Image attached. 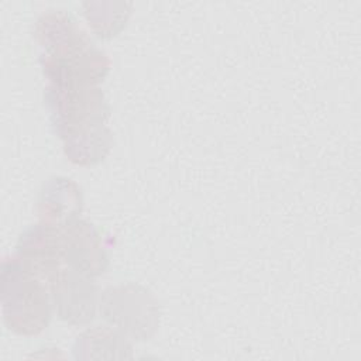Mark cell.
Wrapping results in <instances>:
<instances>
[{
	"label": "cell",
	"mask_w": 361,
	"mask_h": 361,
	"mask_svg": "<svg viewBox=\"0 0 361 361\" xmlns=\"http://www.w3.org/2000/svg\"><path fill=\"white\" fill-rule=\"evenodd\" d=\"M63 261L69 268L94 278L102 275L109 264L96 228L78 217H73L59 227Z\"/></svg>",
	"instance_id": "obj_5"
},
{
	"label": "cell",
	"mask_w": 361,
	"mask_h": 361,
	"mask_svg": "<svg viewBox=\"0 0 361 361\" xmlns=\"http://www.w3.org/2000/svg\"><path fill=\"white\" fill-rule=\"evenodd\" d=\"M1 310L6 326L24 336L41 333L51 319L48 286L16 257L1 262Z\"/></svg>",
	"instance_id": "obj_1"
},
{
	"label": "cell",
	"mask_w": 361,
	"mask_h": 361,
	"mask_svg": "<svg viewBox=\"0 0 361 361\" xmlns=\"http://www.w3.org/2000/svg\"><path fill=\"white\" fill-rule=\"evenodd\" d=\"M48 289L61 320L69 324H86L94 319L97 289L93 278L72 268L61 269L51 281Z\"/></svg>",
	"instance_id": "obj_3"
},
{
	"label": "cell",
	"mask_w": 361,
	"mask_h": 361,
	"mask_svg": "<svg viewBox=\"0 0 361 361\" xmlns=\"http://www.w3.org/2000/svg\"><path fill=\"white\" fill-rule=\"evenodd\" d=\"M100 313L121 334L134 340L148 338L158 324L155 299L134 283L107 288L100 298Z\"/></svg>",
	"instance_id": "obj_2"
},
{
	"label": "cell",
	"mask_w": 361,
	"mask_h": 361,
	"mask_svg": "<svg viewBox=\"0 0 361 361\" xmlns=\"http://www.w3.org/2000/svg\"><path fill=\"white\" fill-rule=\"evenodd\" d=\"M130 344L120 331L96 327L83 331L75 344V355L79 357L85 351L83 358H130Z\"/></svg>",
	"instance_id": "obj_6"
},
{
	"label": "cell",
	"mask_w": 361,
	"mask_h": 361,
	"mask_svg": "<svg viewBox=\"0 0 361 361\" xmlns=\"http://www.w3.org/2000/svg\"><path fill=\"white\" fill-rule=\"evenodd\" d=\"M16 258L28 272L49 286L61 271L59 265L63 259L59 227L47 221L28 227L20 235Z\"/></svg>",
	"instance_id": "obj_4"
}]
</instances>
